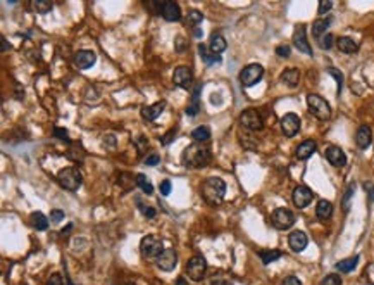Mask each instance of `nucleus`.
Segmentation results:
<instances>
[{"instance_id": "nucleus-47", "label": "nucleus", "mask_w": 374, "mask_h": 285, "mask_svg": "<svg viewBox=\"0 0 374 285\" xmlns=\"http://www.w3.org/2000/svg\"><path fill=\"white\" fill-rule=\"evenodd\" d=\"M281 285H302V282L297 278V276L290 275V276H287V278L283 280V282H281Z\"/></svg>"}, {"instance_id": "nucleus-14", "label": "nucleus", "mask_w": 374, "mask_h": 285, "mask_svg": "<svg viewBox=\"0 0 374 285\" xmlns=\"http://www.w3.org/2000/svg\"><path fill=\"white\" fill-rule=\"evenodd\" d=\"M324 156L328 159V162H330L331 166H335V168H343L347 165L345 152H343L338 145H330V147H326Z\"/></svg>"}, {"instance_id": "nucleus-33", "label": "nucleus", "mask_w": 374, "mask_h": 285, "mask_svg": "<svg viewBox=\"0 0 374 285\" xmlns=\"http://www.w3.org/2000/svg\"><path fill=\"white\" fill-rule=\"evenodd\" d=\"M136 185L140 187L147 195H152V194H154L152 183L149 182V178H147L145 175H142V173H138V175H136Z\"/></svg>"}, {"instance_id": "nucleus-27", "label": "nucleus", "mask_w": 374, "mask_h": 285, "mask_svg": "<svg viewBox=\"0 0 374 285\" xmlns=\"http://www.w3.org/2000/svg\"><path fill=\"white\" fill-rule=\"evenodd\" d=\"M330 24H331V19L330 18L316 19V21H314V24H312V35L319 40L322 35H326V30L330 28Z\"/></svg>"}, {"instance_id": "nucleus-50", "label": "nucleus", "mask_w": 374, "mask_h": 285, "mask_svg": "<svg viewBox=\"0 0 374 285\" xmlns=\"http://www.w3.org/2000/svg\"><path fill=\"white\" fill-rule=\"evenodd\" d=\"M183 47H184V40L181 38V36H179L178 42H176V49H178V50H183Z\"/></svg>"}, {"instance_id": "nucleus-12", "label": "nucleus", "mask_w": 374, "mask_h": 285, "mask_svg": "<svg viewBox=\"0 0 374 285\" xmlns=\"http://www.w3.org/2000/svg\"><path fill=\"white\" fill-rule=\"evenodd\" d=\"M312 199H314V194L309 187L298 185L295 190H293V204H295L297 208H300V209L307 208L309 204L312 202Z\"/></svg>"}, {"instance_id": "nucleus-39", "label": "nucleus", "mask_w": 374, "mask_h": 285, "mask_svg": "<svg viewBox=\"0 0 374 285\" xmlns=\"http://www.w3.org/2000/svg\"><path fill=\"white\" fill-rule=\"evenodd\" d=\"M50 221H52L54 225H59L61 221H64V211H61V209H52V211H50Z\"/></svg>"}, {"instance_id": "nucleus-1", "label": "nucleus", "mask_w": 374, "mask_h": 285, "mask_svg": "<svg viewBox=\"0 0 374 285\" xmlns=\"http://www.w3.org/2000/svg\"><path fill=\"white\" fill-rule=\"evenodd\" d=\"M183 165L186 168H192V170H199V168H205L211 162V150L209 147L202 144H192L188 145L186 149L183 150L181 156Z\"/></svg>"}, {"instance_id": "nucleus-49", "label": "nucleus", "mask_w": 374, "mask_h": 285, "mask_svg": "<svg viewBox=\"0 0 374 285\" xmlns=\"http://www.w3.org/2000/svg\"><path fill=\"white\" fill-rule=\"evenodd\" d=\"M276 54H278L279 57H290V47L288 45H279V47L276 49Z\"/></svg>"}, {"instance_id": "nucleus-34", "label": "nucleus", "mask_w": 374, "mask_h": 285, "mask_svg": "<svg viewBox=\"0 0 374 285\" xmlns=\"http://www.w3.org/2000/svg\"><path fill=\"white\" fill-rule=\"evenodd\" d=\"M204 21V14L202 12H199L197 9H192V11H188V16H186V24H190V26H193V28H197L199 24Z\"/></svg>"}, {"instance_id": "nucleus-43", "label": "nucleus", "mask_w": 374, "mask_h": 285, "mask_svg": "<svg viewBox=\"0 0 374 285\" xmlns=\"http://www.w3.org/2000/svg\"><path fill=\"white\" fill-rule=\"evenodd\" d=\"M145 165L147 166H155V165H159V162H161V157H159V154H155V152H152V154H150V156H147L145 157Z\"/></svg>"}, {"instance_id": "nucleus-37", "label": "nucleus", "mask_w": 374, "mask_h": 285, "mask_svg": "<svg viewBox=\"0 0 374 285\" xmlns=\"http://www.w3.org/2000/svg\"><path fill=\"white\" fill-rule=\"evenodd\" d=\"M354 190H355V185L354 183H350L347 188V192H345V197H343V202H342V206L345 211H348V208H350V199H352V195H354Z\"/></svg>"}, {"instance_id": "nucleus-11", "label": "nucleus", "mask_w": 374, "mask_h": 285, "mask_svg": "<svg viewBox=\"0 0 374 285\" xmlns=\"http://www.w3.org/2000/svg\"><path fill=\"white\" fill-rule=\"evenodd\" d=\"M281 132L287 137H295L300 132V118L293 112H288L281 118Z\"/></svg>"}, {"instance_id": "nucleus-13", "label": "nucleus", "mask_w": 374, "mask_h": 285, "mask_svg": "<svg viewBox=\"0 0 374 285\" xmlns=\"http://www.w3.org/2000/svg\"><path fill=\"white\" fill-rule=\"evenodd\" d=\"M173 82L176 87H179V89H190L192 82H193L192 69L188 68V66H179V68H176L174 74H173Z\"/></svg>"}, {"instance_id": "nucleus-40", "label": "nucleus", "mask_w": 374, "mask_h": 285, "mask_svg": "<svg viewBox=\"0 0 374 285\" xmlns=\"http://www.w3.org/2000/svg\"><path fill=\"white\" fill-rule=\"evenodd\" d=\"M136 202H138V206H140V211H142V215H144V216H147V218H154V216H155V209H154V208L142 204V202H140V199H136Z\"/></svg>"}, {"instance_id": "nucleus-30", "label": "nucleus", "mask_w": 374, "mask_h": 285, "mask_svg": "<svg viewBox=\"0 0 374 285\" xmlns=\"http://www.w3.org/2000/svg\"><path fill=\"white\" fill-rule=\"evenodd\" d=\"M281 256L283 254H281V251H278V249H266V251H260L259 253V258L264 265H271V263L278 261Z\"/></svg>"}, {"instance_id": "nucleus-44", "label": "nucleus", "mask_w": 374, "mask_h": 285, "mask_svg": "<svg viewBox=\"0 0 374 285\" xmlns=\"http://www.w3.org/2000/svg\"><path fill=\"white\" fill-rule=\"evenodd\" d=\"M331 7H333V4H331L330 0H322V2H319V11L317 12L322 16V14H326V12L331 9Z\"/></svg>"}, {"instance_id": "nucleus-42", "label": "nucleus", "mask_w": 374, "mask_h": 285, "mask_svg": "<svg viewBox=\"0 0 374 285\" xmlns=\"http://www.w3.org/2000/svg\"><path fill=\"white\" fill-rule=\"evenodd\" d=\"M54 137L62 142H69V135H67V132L62 128H54Z\"/></svg>"}, {"instance_id": "nucleus-18", "label": "nucleus", "mask_w": 374, "mask_h": 285, "mask_svg": "<svg viewBox=\"0 0 374 285\" xmlns=\"http://www.w3.org/2000/svg\"><path fill=\"white\" fill-rule=\"evenodd\" d=\"M97 56L93 50H79V52L74 56V64L78 66L79 69H88L95 64Z\"/></svg>"}, {"instance_id": "nucleus-35", "label": "nucleus", "mask_w": 374, "mask_h": 285, "mask_svg": "<svg viewBox=\"0 0 374 285\" xmlns=\"http://www.w3.org/2000/svg\"><path fill=\"white\" fill-rule=\"evenodd\" d=\"M33 9L40 14H47V12L52 11V2H45V0H35L33 2Z\"/></svg>"}, {"instance_id": "nucleus-45", "label": "nucleus", "mask_w": 374, "mask_h": 285, "mask_svg": "<svg viewBox=\"0 0 374 285\" xmlns=\"http://www.w3.org/2000/svg\"><path fill=\"white\" fill-rule=\"evenodd\" d=\"M47 285H64V282H62V276L59 273H54L52 276L49 278Z\"/></svg>"}, {"instance_id": "nucleus-21", "label": "nucleus", "mask_w": 374, "mask_h": 285, "mask_svg": "<svg viewBox=\"0 0 374 285\" xmlns=\"http://www.w3.org/2000/svg\"><path fill=\"white\" fill-rule=\"evenodd\" d=\"M164 107H166V102H164V100L162 102H155V104H152V106H147V107L142 109V118L147 119V121L157 119L159 116L162 114Z\"/></svg>"}, {"instance_id": "nucleus-28", "label": "nucleus", "mask_w": 374, "mask_h": 285, "mask_svg": "<svg viewBox=\"0 0 374 285\" xmlns=\"http://www.w3.org/2000/svg\"><path fill=\"white\" fill-rule=\"evenodd\" d=\"M199 54H200L202 61H204V62H205V64H207V66H212V64H219V62H221V56H216V54L209 52V50H207V47H205L204 44H200V45H199Z\"/></svg>"}, {"instance_id": "nucleus-5", "label": "nucleus", "mask_w": 374, "mask_h": 285, "mask_svg": "<svg viewBox=\"0 0 374 285\" xmlns=\"http://www.w3.org/2000/svg\"><path fill=\"white\" fill-rule=\"evenodd\" d=\"M164 251V244H162V238L157 237V235H147L142 238L140 242V253L144 258L147 259H152L159 258V254H161Z\"/></svg>"}, {"instance_id": "nucleus-38", "label": "nucleus", "mask_w": 374, "mask_h": 285, "mask_svg": "<svg viewBox=\"0 0 374 285\" xmlns=\"http://www.w3.org/2000/svg\"><path fill=\"white\" fill-rule=\"evenodd\" d=\"M328 73H330L331 76L336 79V83H338V95H340V94H342V89H343V74L340 73L338 69H335V68H330V69H328Z\"/></svg>"}, {"instance_id": "nucleus-20", "label": "nucleus", "mask_w": 374, "mask_h": 285, "mask_svg": "<svg viewBox=\"0 0 374 285\" xmlns=\"http://www.w3.org/2000/svg\"><path fill=\"white\" fill-rule=\"evenodd\" d=\"M316 149H317L316 142H314V140H305L297 147L295 156H297V159H300V161H305V159H309L314 152H316Z\"/></svg>"}, {"instance_id": "nucleus-52", "label": "nucleus", "mask_w": 374, "mask_h": 285, "mask_svg": "<svg viewBox=\"0 0 374 285\" xmlns=\"http://www.w3.org/2000/svg\"><path fill=\"white\" fill-rule=\"evenodd\" d=\"M176 285H186V282H184V278H183V276H179V278H178V282H176Z\"/></svg>"}, {"instance_id": "nucleus-16", "label": "nucleus", "mask_w": 374, "mask_h": 285, "mask_svg": "<svg viewBox=\"0 0 374 285\" xmlns=\"http://www.w3.org/2000/svg\"><path fill=\"white\" fill-rule=\"evenodd\" d=\"M161 16L166 21H169V23H174V21L181 19V9H179V6L176 2L167 0V2L161 4Z\"/></svg>"}, {"instance_id": "nucleus-41", "label": "nucleus", "mask_w": 374, "mask_h": 285, "mask_svg": "<svg viewBox=\"0 0 374 285\" xmlns=\"http://www.w3.org/2000/svg\"><path fill=\"white\" fill-rule=\"evenodd\" d=\"M321 285H342V278L338 275H328Z\"/></svg>"}, {"instance_id": "nucleus-22", "label": "nucleus", "mask_w": 374, "mask_h": 285, "mask_svg": "<svg viewBox=\"0 0 374 285\" xmlns=\"http://www.w3.org/2000/svg\"><path fill=\"white\" fill-rule=\"evenodd\" d=\"M226 47H228V44H226L224 36H222L221 33H212L211 42H209V49H211V52L216 54V56H219L221 52H224Z\"/></svg>"}, {"instance_id": "nucleus-23", "label": "nucleus", "mask_w": 374, "mask_h": 285, "mask_svg": "<svg viewBox=\"0 0 374 285\" xmlns=\"http://www.w3.org/2000/svg\"><path fill=\"white\" fill-rule=\"evenodd\" d=\"M298 79H300V73H298L297 68H288L281 73V82L290 87V89H295L298 85Z\"/></svg>"}, {"instance_id": "nucleus-3", "label": "nucleus", "mask_w": 374, "mask_h": 285, "mask_svg": "<svg viewBox=\"0 0 374 285\" xmlns=\"http://www.w3.org/2000/svg\"><path fill=\"white\" fill-rule=\"evenodd\" d=\"M57 180L61 183V187L69 192H76L83 183V177L76 168H64V170H61L57 175Z\"/></svg>"}, {"instance_id": "nucleus-8", "label": "nucleus", "mask_w": 374, "mask_h": 285, "mask_svg": "<svg viewBox=\"0 0 374 285\" xmlns=\"http://www.w3.org/2000/svg\"><path fill=\"white\" fill-rule=\"evenodd\" d=\"M205 271H207V263H205V259L202 256H193V258L188 259L186 273L193 282H200L205 276Z\"/></svg>"}, {"instance_id": "nucleus-25", "label": "nucleus", "mask_w": 374, "mask_h": 285, "mask_svg": "<svg viewBox=\"0 0 374 285\" xmlns=\"http://www.w3.org/2000/svg\"><path fill=\"white\" fill-rule=\"evenodd\" d=\"M336 47L340 49V52H345V54H355L357 50H359L357 42L354 38H350V36H342V38H338Z\"/></svg>"}, {"instance_id": "nucleus-53", "label": "nucleus", "mask_w": 374, "mask_h": 285, "mask_svg": "<svg viewBox=\"0 0 374 285\" xmlns=\"http://www.w3.org/2000/svg\"><path fill=\"white\" fill-rule=\"evenodd\" d=\"M2 42H4V44H2V50H7V42H6V38H2Z\"/></svg>"}, {"instance_id": "nucleus-32", "label": "nucleus", "mask_w": 374, "mask_h": 285, "mask_svg": "<svg viewBox=\"0 0 374 285\" xmlns=\"http://www.w3.org/2000/svg\"><path fill=\"white\" fill-rule=\"evenodd\" d=\"M192 138L197 142V144H204V142H207L209 138H211V130L207 127H199L195 128L192 132Z\"/></svg>"}, {"instance_id": "nucleus-19", "label": "nucleus", "mask_w": 374, "mask_h": 285, "mask_svg": "<svg viewBox=\"0 0 374 285\" xmlns=\"http://www.w3.org/2000/svg\"><path fill=\"white\" fill-rule=\"evenodd\" d=\"M371 142H372V132H371V128H369L367 125H362V127L357 130V133H355V144H357V147L367 149L369 145H371Z\"/></svg>"}, {"instance_id": "nucleus-36", "label": "nucleus", "mask_w": 374, "mask_h": 285, "mask_svg": "<svg viewBox=\"0 0 374 285\" xmlns=\"http://www.w3.org/2000/svg\"><path fill=\"white\" fill-rule=\"evenodd\" d=\"M333 44H335V36L331 35V33H326V35H322L321 38H319V47L322 50H330L333 47Z\"/></svg>"}, {"instance_id": "nucleus-46", "label": "nucleus", "mask_w": 374, "mask_h": 285, "mask_svg": "<svg viewBox=\"0 0 374 285\" xmlns=\"http://www.w3.org/2000/svg\"><path fill=\"white\" fill-rule=\"evenodd\" d=\"M161 194L162 195H169L171 194V182H169V180H162V183H161Z\"/></svg>"}, {"instance_id": "nucleus-4", "label": "nucleus", "mask_w": 374, "mask_h": 285, "mask_svg": "<svg viewBox=\"0 0 374 285\" xmlns=\"http://www.w3.org/2000/svg\"><path fill=\"white\" fill-rule=\"evenodd\" d=\"M307 106H309V111L312 112V114L316 116L317 119L326 121V119L331 118V107H330V104H328L326 100L321 97V95L309 94L307 95Z\"/></svg>"}, {"instance_id": "nucleus-2", "label": "nucleus", "mask_w": 374, "mask_h": 285, "mask_svg": "<svg viewBox=\"0 0 374 285\" xmlns=\"http://www.w3.org/2000/svg\"><path fill=\"white\" fill-rule=\"evenodd\" d=\"M224 194H226V183L222 182L221 178H216V177L207 178L200 187V195L204 197L209 204H212V206L219 204Z\"/></svg>"}, {"instance_id": "nucleus-9", "label": "nucleus", "mask_w": 374, "mask_h": 285, "mask_svg": "<svg viewBox=\"0 0 374 285\" xmlns=\"http://www.w3.org/2000/svg\"><path fill=\"white\" fill-rule=\"evenodd\" d=\"M240 125L243 128L250 130V132H257V130H262L264 119L257 109H247L240 116Z\"/></svg>"}, {"instance_id": "nucleus-51", "label": "nucleus", "mask_w": 374, "mask_h": 285, "mask_svg": "<svg viewBox=\"0 0 374 285\" xmlns=\"http://www.w3.org/2000/svg\"><path fill=\"white\" fill-rule=\"evenodd\" d=\"M211 285H226V282H221V280H219V278H217V276H216V278H212Z\"/></svg>"}, {"instance_id": "nucleus-15", "label": "nucleus", "mask_w": 374, "mask_h": 285, "mask_svg": "<svg viewBox=\"0 0 374 285\" xmlns=\"http://www.w3.org/2000/svg\"><path fill=\"white\" fill-rule=\"evenodd\" d=\"M293 45H295L300 52L307 54V56H312V49H310V45L307 42V31H305V26H297L295 33H293Z\"/></svg>"}, {"instance_id": "nucleus-17", "label": "nucleus", "mask_w": 374, "mask_h": 285, "mask_svg": "<svg viewBox=\"0 0 374 285\" xmlns=\"http://www.w3.org/2000/svg\"><path fill=\"white\" fill-rule=\"evenodd\" d=\"M288 244H290V247H292V251H295V253H302V251L307 247L309 238L304 232H302V230H295V232L290 233Z\"/></svg>"}, {"instance_id": "nucleus-26", "label": "nucleus", "mask_w": 374, "mask_h": 285, "mask_svg": "<svg viewBox=\"0 0 374 285\" xmlns=\"http://www.w3.org/2000/svg\"><path fill=\"white\" fill-rule=\"evenodd\" d=\"M200 92H202V83H197L195 89H193V95H192V104L186 107V114L188 116H197L200 111V102H199V97H200Z\"/></svg>"}, {"instance_id": "nucleus-48", "label": "nucleus", "mask_w": 374, "mask_h": 285, "mask_svg": "<svg viewBox=\"0 0 374 285\" xmlns=\"http://www.w3.org/2000/svg\"><path fill=\"white\" fill-rule=\"evenodd\" d=\"M174 137H176V130H171L169 133H166V135L162 137V140H161V142H162L164 145H167V144H171V142L174 140Z\"/></svg>"}, {"instance_id": "nucleus-54", "label": "nucleus", "mask_w": 374, "mask_h": 285, "mask_svg": "<svg viewBox=\"0 0 374 285\" xmlns=\"http://www.w3.org/2000/svg\"><path fill=\"white\" fill-rule=\"evenodd\" d=\"M121 285H134L133 282H124V283H121Z\"/></svg>"}, {"instance_id": "nucleus-24", "label": "nucleus", "mask_w": 374, "mask_h": 285, "mask_svg": "<svg viewBox=\"0 0 374 285\" xmlns=\"http://www.w3.org/2000/svg\"><path fill=\"white\" fill-rule=\"evenodd\" d=\"M331 215H333V204L326 199H321L316 206V216L321 221H326V220H330Z\"/></svg>"}, {"instance_id": "nucleus-7", "label": "nucleus", "mask_w": 374, "mask_h": 285, "mask_svg": "<svg viewBox=\"0 0 374 285\" xmlns=\"http://www.w3.org/2000/svg\"><path fill=\"white\" fill-rule=\"evenodd\" d=\"M264 76V68L260 64H249L242 69L240 73V82L243 87H254L255 83H259Z\"/></svg>"}, {"instance_id": "nucleus-31", "label": "nucleus", "mask_w": 374, "mask_h": 285, "mask_svg": "<svg viewBox=\"0 0 374 285\" xmlns=\"http://www.w3.org/2000/svg\"><path fill=\"white\" fill-rule=\"evenodd\" d=\"M29 220H31L33 228L40 230V232H43V230H47V228H49V220H47V216H45L43 213H40V211L33 213Z\"/></svg>"}, {"instance_id": "nucleus-6", "label": "nucleus", "mask_w": 374, "mask_h": 285, "mask_svg": "<svg viewBox=\"0 0 374 285\" xmlns=\"http://www.w3.org/2000/svg\"><path fill=\"white\" fill-rule=\"evenodd\" d=\"M271 223L276 230H288L295 223V215L287 208H278L271 215Z\"/></svg>"}, {"instance_id": "nucleus-10", "label": "nucleus", "mask_w": 374, "mask_h": 285, "mask_svg": "<svg viewBox=\"0 0 374 285\" xmlns=\"http://www.w3.org/2000/svg\"><path fill=\"white\" fill-rule=\"evenodd\" d=\"M155 265L162 271H173L178 265V254H176L174 249H164L159 254V258L155 259Z\"/></svg>"}, {"instance_id": "nucleus-29", "label": "nucleus", "mask_w": 374, "mask_h": 285, "mask_svg": "<svg viewBox=\"0 0 374 285\" xmlns=\"http://www.w3.org/2000/svg\"><path fill=\"white\" fill-rule=\"evenodd\" d=\"M357 263H359V256H354V258L342 259L340 263H336V270L342 271V273H350V271H354V270H355Z\"/></svg>"}]
</instances>
